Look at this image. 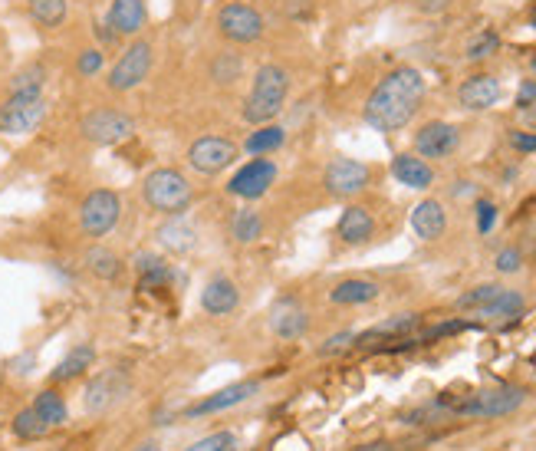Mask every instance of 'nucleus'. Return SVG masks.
Returning a JSON list of instances; mask_svg holds the SVG:
<instances>
[{
    "label": "nucleus",
    "mask_w": 536,
    "mask_h": 451,
    "mask_svg": "<svg viewBox=\"0 0 536 451\" xmlns=\"http://www.w3.org/2000/svg\"><path fill=\"white\" fill-rule=\"evenodd\" d=\"M428 96L425 73L418 66H395L382 76L369 93L366 106H362V119L369 122L375 132H402L408 122L418 116L421 103Z\"/></svg>",
    "instance_id": "f257e3e1"
},
{
    "label": "nucleus",
    "mask_w": 536,
    "mask_h": 451,
    "mask_svg": "<svg viewBox=\"0 0 536 451\" xmlns=\"http://www.w3.org/2000/svg\"><path fill=\"white\" fill-rule=\"evenodd\" d=\"M290 70L280 63H264L254 70V80H250V89L244 96V109L241 116L250 126H264V122H277L280 112L287 109L290 99Z\"/></svg>",
    "instance_id": "f03ea898"
},
{
    "label": "nucleus",
    "mask_w": 536,
    "mask_h": 451,
    "mask_svg": "<svg viewBox=\"0 0 536 451\" xmlns=\"http://www.w3.org/2000/svg\"><path fill=\"white\" fill-rule=\"evenodd\" d=\"M142 201L152 211L165 214V218H175V214H185L191 208L195 188L178 168H155L142 182Z\"/></svg>",
    "instance_id": "7ed1b4c3"
},
{
    "label": "nucleus",
    "mask_w": 536,
    "mask_h": 451,
    "mask_svg": "<svg viewBox=\"0 0 536 451\" xmlns=\"http://www.w3.org/2000/svg\"><path fill=\"white\" fill-rule=\"evenodd\" d=\"M152 66H155V47H152V40L135 37L129 47L119 53V60L109 66L106 89H109V93H116V96L132 93V89H139V86L148 80Z\"/></svg>",
    "instance_id": "20e7f679"
},
{
    "label": "nucleus",
    "mask_w": 536,
    "mask_h": 451,
    "mask_svg": "<svg viewBox=\"0 0 536 451\" xmlns=\"http://www.w3.org/2000/svg\"><path fill=\"white\" fill-rule=\"evenodd\" d=\"M214 27L218 33L234 43V47H250V43H260L267 33V20L254 4H244V0H227L214 14Z\"/></svg>",
    "instance_id": "39448f33"
},
{
    "label": "nucleus",
    "mask_w": 536,
    "mask_h": 451,
    "mask_svg": "<svg viewBox=\"0 0 536 451\" xmlns=\"http://www.w3.org/2000/svg\"><path fill=\"white\" fill-rule=\"evenodd\" d=\"M47 93L43 89H20V93H7L0 103V135H27L40 129L47 119Z\"/></svg>",
    "instance_id": "423d86ee"
},
{
    "label": "nucleus",
    "mask_w": 536,
    "mask_h": 451,
    "mask_svg": "<svg viewBox=\"0 0 536 451\" xmlns=\"http://www.w3.org/2000/svg\"><path fill=\"white\" fill-rule=\"evenodd\" d=\"M523 402H527V389L497 386V389L474 392L471 399H464L458 405H448V409H451V415H464V419H500V415L517 412Z\"/></svg>",
    "instance_id": "0eeeda50"
},
{
    "label": "nucleus",
    "mask_w": 536,
    "mask_h": 451,
    "mask_svg": "<svg viewBox=\"0 0 536 451\" xmlns=\"http://www.w3.org/2000/svg\"><path fill=\"white\" fill-rule=\"evenodd\" d=\"M122 218V198L112 188H93L79 205V228L86 238H106Z\"/></svg>",
    "instance_id": "6e6552de"
},
{
    "label": "nucleus",
    "mask_w": 536,
    "mask_h": 451,
    "mask_svg": "<svg viewBox=\"0 0 536 451\" xmlns=\"http://www.w3.org/2000/svg\"><path fill=\"white\" fill-rule=\"evenodd\" d=\"M79 132L93 145H122L125 139L135 135V119L122 109L99 106V109H89L86 116L79 119Z\"/></svg>",
    "instance_id": "1a4fd4ad"
},
{
    "label": "nucleus",
    "mask_w": 536,
    "mask_h": 451,
    "mask_svg": "<svg viewBox=\"0 0 536 451\" xmlns=\"http://www.w3.org/2000/svg\"><path fill=\"white\" fill-rule=\"evenodd\" d=\"M280 178V168L273 159H267V155H257V159L244 162L237 172L231 175V182H227V195L241 198V201H260L267 195V191L277 185Z\"/></svg>",
    "instance_id": "9d476101"
},
{
    "label": "nucleus",
    "mask_w": 536,
    "mask_h": 451,
    "mask_svg": "<svg viewBox=\"0 0 536 451\" xmlns=\"http://www.w3.org/2000/svg\"><path fill=\"white\" fill-rule=\"evenodd\" d=\"M237 155H241V149H237V142L224 139V135H201V139H195L188 145V165L195 168L198 175H221L227 172Z\"/></svg>",
    "instance_id": "9b49d317"
},
{
    "label": "nucleus",
    "mask_w": 536,
    "mask_h": 451,
    "mask_svg": "<svg viewBox=\"0 0 536 451\" xmlns=\"http://www.w3.org/2000/svg\"><path fill=\"white\" fill-rule=\"evenodd\" d=\"M369 182H372V168L359 159H333L323 172L326 191L333 198H342V201L362 195V191L369 188Z\"/></svg>",
    "instance_id": "f8f14e48"
},
{
    "label": "nucleus",
    "mask_w": 536,
    "mask_h": 451,
    "mask_svg": "<svg viewBox=\"0 0 536 451\" xmlns=\"http://www.w3.org/2000/svg\"><path fill=\"white\" fill-rule=\"evenodd\" d=\"M458 149H461V129L454 122L431 119L415 132V155H421L425 162L451 159Z\"/></svg>",
    "instance_id": "ddd939ff"
},
{
    "label": "nucleus",
    "mask_w": 536,
    "mask_h": 451,
    "mask_svg": "<svg viewBox=\"0 0 536 451\" xmlns=\"http://www.w3.org/2000/svg\"><path fill=\"white\" fill-rule=\"evenodd\" d=\"M129 376H125L122 369H106L99 372V376L86 386V396H83V405L86 412H109L112 405H119L125 396H129Z\"/></svg>",
    "instance_id": "4468645a"
},
{
    "label": "nucleus",
    "mask_w": 536,
    "mask_h": 451,
    "mask_svg": "<svg viewBox=\"0 0 536 451\" xmlns=\"http://www.w3.org/2000/svg\"><path fill=\"white\" fill-rule=\"evenodd\" d=\"M500 96H504V83H500V76L494 73H474L458 86V103L467 112L494 109L500 103Z\"/></svg>",
    "instance_id": "2eb2a0df"
},
{
    "label": "nucleus",
    "mask_w": 536,
    "mask_h": 451,
    "mask_svg": "<svg viewBox=\"0 0 536 451\" xmlns=\"http://www.w3.org/2000/svg\"><path fill=\"white\" fill-rule=\"evenodd\" d=\"M260 392L257 382H234V386H227L221 392H214V396L201 399L195 405H188L185 415L188 419H204V415H221L227 409H237V405H244L247 399H254Z\"/></svg>",
    "instance_id": "dca6fc26"
},
{
    "label": "nucleus",
    "mask_w": 536,
    "mask_h": 451,
    "mask_svg": "<svg viewBox=\"0 0 536 451\" xmlns=\"http://www.w3.org/2000/svg\"><path fill=\"white\" fill-rule=\"evenodd\" d=\"M270 330L280 336V340H303L306 330H310V313L300 307V300L283 297L273 303L270 310Z\"/></svg>",
    "instance_id": "f3484780"
},
{
    "label": "nucleus",
    "mask_w": 536,
    "mask_h": 451,
    "mask_svg": "<svg viewBox=\"0 0 536 451\" xmlns=\"http://www.w3.org/2000/svg\"><path fill=\"white\" fill-rule=\"evenodd\" d=\"M241 307V290L231 277H211L208 284L201 290V310L208 313V317H227V313H234Z\"/></svg>",
    "instance_id": "a211bd4d"
},
{
    "label": "nucleus",
    "mask_w": 536,
    "mask_h": 451,
    "mask_svg": "<svg viewBox=\"0 0 536 451\" xmlns=\"http://www.w3.org/2000/svg\"><path fill=\"white\" fill-rule=\"evenodd\" d=\"M106 24L119 33V37H139L148 24V7L145 0H112L106 10Z\"/></svg>",
    "instance_id": "6ab92c4d"
},
{
    "label": "nucleus",
    "mask_w": 536,
    "mask_h": 451,
    "mask_svg": "<svg viewBox=\"0 0 536 451\" xmlns=\"http://www.w3.org/2000/svg\"><path fill=\"white\" fill-rule=\"evenodd\" d=\"M392 175H395L398 185H405L412 191H428L431 185H435V168H431V162H425L415 152H398L392 159Z\"/></svg>",
    "instance_id": "aec40b11"
},
{
    "label": "nucleus",
    "mask_w": 536,
    "mask_h": 451,
    "mask_svg": "<svg viewBox=\"0 0 536 451\" xmlns=\"http://www.w3.org/2000/svg\"><path fill=\"white\" fill-rule=\"evenodd\" d=\"M412 231L421 241H438L448 231V211L438 198H425L412 208Z\"/></svg>",
    "instance_id": "412c9836"
},
{
    "label": "nucleus",
    "mask_w": 536,
    "mask_h": 451,
    "mask_svg": "<svg viewBox=\"0 0 536 451\" xmlns=\"http://www.w3.org/2000/svg\"><path fill=\"white\" fill-rule=\"evenodd\" d=\"M336 234L342 238V244H352V247L369 244L372 234H375V218L362 205H349L346 211L339 214Z\"/></svg>",
    "instance_id": "4be33fe9"
},
{
    "label": "nucleus",
    "mask_w": 536,
    "mask_h": 451,
    "mask_svg": "<svg viewBox=\"0 0 536 451\" xmlns=\"http://www.w3.org/2000/svg\"><path fill=\"white\" fill-rule=\"evenodd\" d=\"M382 287L375 280L366 277H349V280H339V284L329 290V303L336 307H366V303L379 300Z\"/></svg>",
    "instance_id": "5701e85b"
},
{
    "label": "nucleus",
    "mask_w": 536,
    "mask_h": 451,
    "mask_svg": "<svg viewBox=\"0 0 536 451\" xmlns=\"http://www.w3.org/2000/svg\"><path fill=\"white\" fill-rule=\"evenodd\" d=\"M155 241L171 254H188V251H195L198 231L191 228L181 214H175V218H168L165 224H158V228H155Z\"/></svg>",
    "instance_id": "b1692460"
},
{
    "label": "nucleus",
    "mask_w": 536,
    "mask_h": 451,
    "mask_svg": "<svg viewBox=\"0 0 536 451\" xmlns=\"http://www.w3.org/2000/svg\"><path fill=\"white\" fill-rule=\"evenodd\" d=\"M418 323H421L418 313H398V317H389V320L375 323L372 330H366V333H356V346L366 349L372 343H392V340H398V336L412 333Z\"/></svg>",
    "instance_id": "393cba45"
},
{
    "label": "nucleus",
    "mask_w": 536,
    "mask_h": 451,
    "mask_svg": "<svg viewBox=\"0 0 536 451\" xmlns=\"http://www.w3.org/2000/svg\"><path fill=\"white\" fill-rule=\"evenodd\" d=\"M93 363H96V346L79 343V346H73L70 353L60 359V363H56V369L50 372V382H53V386L73 382L79 376H86V369H93Z\"/></svg>",
    "instance_id": "a878e982"
},
{
    "label": "nucleus",
    "mask_w": 536,
    "mask_h": 451,
    "mask_svg": "<svg viewBox=\"0 0 536 451\" xmlns=\"http://www.w3.org/2000/svg\"><path fill=\"white\" fill-rule=\"evenodd\" d=\"M135 274H139V290H165L171 280H175V270H171L158 254L139 251L135 254Z\"/></svg>",
    "instance_id": "bb28decb"
},
{
    "label": "nucleus",
    "mask_w": 536,
    "mask_h": 451,
    "mask_svg": "<svg viewBox=\"0 0 536 451\" xmlns=\"http://www.w3.org/2000/svg\"><path fill=\"white\" fill-rule=\"evenodd\" d=\"M27 14L37 30L53 33L66 24V17H70V0H27Z\"/></svg>",
    "instance_id": "cd10ccee"
},
{
    "label": "nucleus",
    "mask_w": 536,
    "mask_h": 451,
    "mask_svg": "<svg viewBox=\"0 0 536 451\" xmlns=\"http://www.w3.org/2000/svg\"><path fill=\"white\" fill-rule=\"evenodd\" d=\"M283 145H287V129L277 126V122H264V126H254V132L247 135L244 152L250 155V159H257V155L280 152Z\"/></svg>",
    "instance_id": "c85d7f7f"
},
{
    "label": "nucleus",
    "mask_w": 536,
    "mask_h": 451,
    "mask_svg": "<svg viewBox=\"0 0 536 451\" xmlns=\"http://www.w3.org/2000/svg\"><path fill=\"white\" fill-rule=\"evenodd\" d=\"M244 56L234 53V50H221L218 56L211 60V80L218 83L221 89H231L244 80Z\"/></svg>",
    "instance_id": "c756f323"
},
{
    "label": "nucleus",
    "mask_w": 536,
    "mask_h": 451,
    "mask_svg": "<svg viewBox=\"0 0 536 451\" xmlns=\"http://www.w3.org/2000/svg\"><path fill=\"white\" fill-rule=\"evenodd\" d=\"M83 264L96 280H119L122 277V257L116 251H109V247H99V244L89 247L83 254Z\"/></svg>",
    "instance_id": "7c9ffc66"
},
{
    "label": "nucleus",
    "mask_w": 536,
    "mask_h": 451,
    "mask_svg": "<svg viewBox=\"0 0 536 451\" xmlns=\"http://www.w3.org/2000/svg\"><path fill=\"white\" fill-rule=\"evenodd\" d=\"M33 412L40 415L43 422H47L50 428L56 425H66V419H70V409H66V399L56 392L53 386L50 389H43L37 392V399H33Z\"/></svg>",
    "instance_id": "2f4dec72"
},
{
    "label": "nucleus",
    "mask_w": 536,
    "mask_h": 451,
    "mask_svg": "<svg viewBox=\"0 0 536 451\" xmlns=\"http://www.w3.org/2000/svg\"><path fill=\"white\" fill-rule=\"evenodd\" d=\"M520 310H523V293L520 290H500L494 300L487 303V307L477 310V317L481 320H507V317H520Z\"/></svg>",
    "instance_id": "473e14b6"
},
{
    "label": "nucleus",
    "mask_w": 536,
    "mask_h": 451,
    "mask_svg": "<svg viewBox=\"0 0 536 451\" xmlns=\"http://www.w3.org/2000/svg\"><path fill=\"white\" fill-rule=\"evenodd\" d=\"M231 234L237 238V244H254L260 241V234H264V218H260V211L257 208H241L234 214V221H231Z\"/></svg>",
    "instance_id": "72a5a7b5"
},
{
    "label": "nucleus",
    "mask_w": 536,
    "mask_h": 451,
    "mask_svg": "<svg viewBox=\"0 0 536 451\" xmlns=\"http://www.w3.org/2000/svg\"><path fill=\"white\" fill-rule=\"evenodd\" d=\"M47 86V66L40 60L24 63L20 70L7 80V93H20V89H43Z\"/></svg>",
    "instance_id": "f704fd0d"
},
{
    "label": "nucleus",
    "mask_w": 536,
    "mask_h": 451,
    "mask_svg": "<svg viewBox=\"0 0 536 451\" xmlns=\"http://www.w3.org/2000/svg\"><path fill=\"white\" fill-rule=\"evenodd\" d=\"M73 70H76L79 80H96V76L106 70V50H102V47H83L76 53Z\"/></svg>",
    "instance_id": "c9c22d12"
},
{
    "label": "nucleus",
    "mask_w": 536,
    "mask_h": 451,
    "mask_svg": "<svg viewBox=\"0 0 536 451\" xmlns=\"http://www.w3.org/2000/svg\"><path fill=\"white\" fill-rule=\"evenodd\" d=\"M494 53H500V33L497 30H481L477 37L464 47V60L471 63H484Z\"/></svg>",
    "instance_id": "e433bc0d"
},
{
    "label": "nucleus",
    "mask_w": 536,
    "mask_h": 451,
    "mask_svg": "<svg viewBox=\"0 0 536 451\" xmlns=\"http://www.w3.org/2000/svg\"><path fill=\"white\" fill-rule=\"evenodd\" d=\"M47 432H50V425L43 422L37 412H33V405H30V409H20L14 415V435L24 438V442H37V438H43Z\"/></svg>",
    "instance_id": "4c0bfd02"
},
{
    "label": "nucleus",
    "mask_w": 536,
    "mask_h": 451,
    "mask_svg": "<svg viewBox=\"0 0 536 451\" xmlns=\"http://www.w3.org/2000/svg\"><path fill=\"white\" fill-rule=\"evenodd\" d=\"M504 290L500 284H481V287H474V290H467L458 297V310H467V313H477L481 307H487L490 300L497 297V293Z\"/></svg>",
    "instance_id": "58836bf2"
},
{
    "label": "nucleus",
    "mask_w": 536,
    "mask_h": 451,
    "mask_svg": "<svg viewBox=\"0 0 536 451\" xmlns=\"http://www.w3.org/2000/svg\"><path fill=\"white\" fill-rule=\"evenodd\" d=\"M185 451H234V435L231 432H214L208 438H201V442L188 445Z\"/></svg>",
    "instance_id": "ea45409f"
},
{
    "label": "nucleus",
    "mask_w": 536,
    "mask_h": 451,
    "mask_svg": "<svg viewBox=\"0 0 536 451\" xmlns=\"http://www.w3.org/2000/svg\"><path fill=\"white\" fill-rule=\"evenodd\" d=\"M356 346V333L352 330H342L336 336H329V340L319 346V356H339V353H346V349Z\"/></svg>",
    "instance_id": "a19ab883"
},
{
    "label": "nucleus",
    "mask_w": 536,
    "mask_h": 451,
    "mask_svg": "<svg viewBox=\"0 0 536 451\" xmlns=\"http://www.w3.org/2000/svg\"><path fill=\"white\" fill-rule=\"evenodd\" d=\"M477 323L471 320H448V323H438L431 326V330L421 336V340H441V336H454V333H464V330H474Z\"/></svg>",
    "instance_id": "79ce46f5"
},
{
    "label": "nucleus",
    "mask_w": 536,
    "mask_h": 451,
    "mask_svg": "<svg viewBox=\"0 0 536 451\" xmlns=\"http://www.w3.org/2000/svg\"><path fill=\"white\" fill-rule=\"evenodd\" d=\"M494 267H497V274H517L523 267V254L517 247H504V251L494 257Z\"/></svg>",
    "instance_id": "37998d69"
},
{
    "label": "nucleus",
    "mask_w": 536,
    "mask_h": 451,
    "mask_svg": "<svg viewBox=\"0 0 536 451\" xmlns=\"http://www.w3.org/2000/svg\"><path fill=\"white\" fill-rule=\"evenodd\" d=\"M494 224H497V205H494V201L481 198V201H477V231L490 234V231H494Z\"/></svg>",
    "instance_id": "c03bdc74"
},
{
    "label": "nucleus",
    "mask_w": 536,
    "mask_h": 451,
    "mask_svg": "<svg viewBox=\"0 0 536 451\" xmlns=\"http://www.w3.org/2000/svg\"><path fill=\"white\" fill-rule=\"evenodd\" d=\"M517 112H530L536 106V80H523L517 89V99H513Z\"/></svg>",
    "instance_id": "a18cd8bd"
},
{
    "label": "nucleus",
    "mask_w": 536,
    "mask_h": 451,
    "mask_svg": "<svg viewBox=\"0 0 536 451\" xmlns=\"http://www.w3.org/2000/svg\"><path fill=\"white\" fill-rule=\"evenodd\" d=\"M510 145H513V149H517L520 155H533V152H536V132L513 129V132H510Z\"/></svg>",
    "instance_id": "49530a36"
},
{
    "label": "nucleus",
    "mask_w": 536,
    "mask_h": 451,
    "mask_svg": "<svg viewBox=\"0 0 536 451\" xmlns=\"http://www.w3.org/2000/svg\"><path fill=\"white\" fill-rule=\"evenodd\" d=\"M93 33H96V37L102 40V47H116V43L122 40L119 33H116V30H112V27L106 24V20H99V24L93 27Z\"/></svg>",
    "instance_id": "de8ad7c7"
},
{
    "label": "nucleus",
    "mask_w": 536,
    "mask_h": 451,
    "mask_svg": "<svg viewBox=\"0 0 536 451\" xmlns=\"http://www.w3.org/2000/svg\"><path fill=\"white\" fill-rule=\"evenodd\" d=\"M418 7L425 10V14H441V10L451 7V0H418Z\"/></svg>",
    "instance_id": "09e8293b"
},
{
    "label": "nucleus",
    "mask_w": 536,
    "mask_h": 451,
    "mask_svg": "<svg viewBox=\"0 0 536 451\" xmlns=\"http://www.w3.org/2000/svg\"><path fill=\"white\" fill-rule=\"evenodd\" d=\"M132 451H158V442H139Z\"/></svg>",
    "instance_id": "8fccbe9b"
},
{
    "label": "nucleus",
    "mask_w": 536,
    "mask_h": 451,
    "mask_svg": "<svg viewBox=\"0 0 536 451\" xmlns=\"http://www.w3.org/2000/svg\"><path fill=\"white\" fill-rule=\"evenodd\" d=\"M356 451H392L385 442H379V445H366V448H356Z\"/></svg>",
    "instance_id": "3c124183"
},
{
    "label": "nucleus",
    "mask_w": 536,
    "mask_h": 451,
    "mask_svg": "<svg viewBox=\"0 0 536 451\" xmlns=\"http://www.w3.org/2000/svg\"><path fill=\"white\" fill-rule=\"evenodd\" d=\"M530 73H533V80H536V50H533V56H530Z\"/></svg>",
    "instance_id": "603ef678"
},
{
    "label": "nucleus",
    "mask_w": 536,
    "mask_h": 451,
    "mask_svg": "<svg viewBox=\"0 0 536 451\" xmlns=\"http://www.w3.org/2000/svg\"><path fill=\"white\" fill-rule=\"evenodd\" d=\"M530 24H533V30H536V0H533V10H530Z\"/></svg>",
    "instance_id": "864d4df0"
},
{
    "label": "nucleus",
    "mask_w": 536,
    "mask_h": 451,
    "mask_svg": "<svg viewBox=\"0 0 536 451\" xmlns=\"http://www.w3.org/2000/svg\"><path fill=\"white\" fill-rule=\"evenodd\" d=\"M530 112H533V116H536V106H533V109H530Z\"/></svg>",
    "instance_id": "5fc2aeb1"
}]
</instances>
